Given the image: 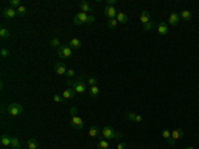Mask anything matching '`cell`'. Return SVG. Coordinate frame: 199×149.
Instances as JSON below:
<instances>
[{"instance_id":"4316f807","label":"cell","mask_w":199,"mask_h":149,"mask_svg":"<svg viewBox=\"0 0 199 149\" xmlns=\"http://www.w3.org/2000/svg\"><path fill=\"white\" fill-rule=\"evenodd\" d=\"M27 147H28V149H39V144L35 139H29L27 143Z\"/></svg>"},{"instance_id":"9c48e42d","label":"cell","mask_w":199,"mask_h":149,"mask_svg":"<svg viewBox=\"0 0 199 149\" xmlns=\"http://www.w3.org/2000/svg\"><path fill=\"white\" fill-rule=\"evenodd\" d=\"M117 9H115V7H112V5H106L104 8V15L106 17H109V19H115V16H117Z\"/></svg>"},{"instance_id":"d6986e66","label":"cell","mask_w":199,"mask_h":149,"mask_svg":"<svg viewBox=\"0 0 199 149\" xmlns=\"http://www.w3.org/2000/svg\"><path fill=\"white\" fill-rule=\"evenodd\" d=\"M88 133H89V136H90V137H93V139H94V137H100V136H101V130H100V128H98L97 125L90 126Z\"/></svg>"},{"instance_id":"d6a6232c","label":"cell","mask_w":199,"mask_h":149,"mask_svg":"<svg viewBox=\"0 0 199 149\" xmlns=\"http://www.w3.org/2000/svg\"><path fill=\"white\" fill-rule=\"evenodd\" d=\"M53 100H55L56 103H65V99L63 97V94H59V93L53 94Z\"/></svg>"},{"instance_id":"e575fe53","label":"cell","mask_w":199,"mask_h":149,"mask_svg":"<svg viewBox=\"0 0 199 149\" xmlns=\"http://www.w3.org/2000/svg\"><path fill=\"white\" fill-rule=\"evenodd\" d=\"M67 76H68V77H73V76H76L74 69H68L67 71Z\"/></svg>"},{"instance_id":"83f0119b","label":"cell","mask_w":199,"mask_h":149,"mask_svg":"<svg viewBox=\"0 0 199 149\" xmlns=\"http://www.w3.org/2000/svg\"><path fill=\"white\" fill-rule=\"evenodd\" d=\"M16 12H17V15L19 16H25L27 15V12H28V9H27V7L25 5H20L19 8L16 9Z\"/></svg>"},{"instance_id":"d4e9b609","label":"cell","mask_w":199,"mask_h":149,"mask_svg":"<svg viewBox=\"0 0 199 149\" xmlns=\"http://www.w3.org/2000/svg\"><path fill=\"white\" fill-rule=\"evenodd\" d=\"M97 149H109V143H108V140H100L98 143H97Z\"/></svg>"},{"instance_id":"1f68e13d","label":"cell","mask_w":199,"mask_h":149,"mask_svg":"<svg viewBox=\"0 0 199 149\" xmlns=\"http://www.w3.org/2000/svg\"><path fill=\"white\" fill-rule=\"evenodd\" d=\"M9 55H11V52H9V49H8V48L3 47V48L0 49V56H2L3 59H5V57H9Z\"/></svg>"},{"instance_id":"277c9868","label":"cell","mask_w":199,"mask_h":149,"mask_svg":"<svg viewBox=\"0 0 199 149\" xmlns=\"http://www.w3.org/2000/svg\"><path fill=\"white\" fill-rule=\"evenodd\" d=\"M68 85L72 87V89L74 90L76 93L82 94L86 92V85L84 81H80V80H76V81H72V80H68Z\"/></svg>"},{"instance_id":"f546056e","label":"cell","mask_w":199,"mask_h":149,"mask_svg":"<svg viewBox=\"0 0 199 149\" xmlns=\"http://www.w3.org/2000/svg\"><path fill=\"white\" fill-rule=\"evenodd\" d=\"M20 5H23L21 4V0H9V7H12V8L17 9Z\"/></svg>"},{"instance_id":"ac0fdd59","label":"cell","mask_w":199,"mask_h":149,"mask_svg":"<svg viewBox=\"0 0 199 149\" xmlns=\"http://www.w3.org/2000/svg\"><path fill=\"white\" fill-rule=\"evenodd\" d=\"M179 16H180V19L184 20V21H190L191 17H193V12L189 9H183L179 12Z\"/></svg>"},{"instance_id":"8d00e7d4","label":"cell","mask_w":199,"mask_h":149,"mask_svg":"<svg viewBox=\"0 0 199 149\" xmlns=\"http://www.w3.org/2000/svg\"><path fill=\"white\" fill-rule=\"evenodd\" d=\"M96 21V17L93 15H89V19H88V24H93Z\"/></svg>"},{"instance_id":"836d02e7","label":"cell","mask_w":199,"mask_h":149,"mask_svg":"<svg viewBox=\"0 0 199 149\" xmlns=\"http://www.w3.org/2000/svg\"><path fill=\"white\" fill-rule=\"evenodd\" d=\"M162 137H163V139H166L167 141H170V139H171V130L165 129L163 132H162Z\"/></svg>"},{"instance_id":"74e56055","label":"cell","mask_w":199,"mask_h":149,"mask_svg":"<svg viewBox=\"0 0 199 149\" xmlns=\"http://www.w3.org/2000/svg\"><path fill=\"white\" fill-rule=\"evenodd\" d=\"M115 4H117V0H108V5H112V7H114Z\"/></svg>"},{"instance_id":"52a82bcc","label":"cell","mask_w":199,"mask_h":149,"mask_svg":"<svg viewBox=\"0 0 199 149\" xmlns=\"http://www.w3.org/2000/svg\"><path fill=\"white\" fill-rule=\"evenodd\" d=\"M183 136H184V132H183L182 129H179V128L173 129V130H171V139H170V141H167L169 145H174L175 141L179 140V139H182Z\"/></svg>"},{"instance_id":"603a6c76","label":"cell","mask_w":199,"mask_h":149,"mask_svg":"<svg viewBox=\"0 0 199 149\" xmlns=\"http://www.w3.org/2000/svg\"><path fill=\"white\" fill-rule=\"evenodd\" d=\"M9 36H11V34H9V31L7 30L5 27H2V28H0V37H2L3 40L9 39Z\"/></svg>"},{"instance_id":"f1b7e54d","label":"cell","mask_w":199,"mask_h":149,"mask_svg":"<svg viewBox=\"0 0 199 149\" xmlns=\"http://www.w3.org/2000/svg\"><path fill=\"white\" fill-rule=\"evenodd\" d=\"M154 27H155V23H154L153 20H151V21H149L147 24H143V31H145V32H149V31L153 30Z\"/></svg>"},{"instance_id":"2e32d148","label":"cell","mask_w":199,"mask_h":149,"mask_svg":"<svg viewBox=\"0 0 199 149\" xmlns=\"http://www.w3.org/2000/svg\"><path fill=\"white\" fill-rule=\"evenodd\" d=\"M139 21H141L142 24H147L149 21H151V15H150L149 11H142V12H141Z\"/></svg>"},{"instance_id":"30bf717a","label":"cell","mask_w":199,"mask_h":149,"mask_svg":"<svg viewBox=\"0 0 199 149\" xmlns=\"http://www.w3.org/2000/svg\"><path fill=\"white\" fill-rule=\"evenodd\" d=\"M157 32L161 36H165V35H167L169 34V27H167V24L165 23V21H159L158 25H157Z\"/></svg>"},{"instance_id":"d590c367","label":"cell","mask_w":199,"mask_h":149,"mask_svg":"<svg viewBox=\"0 0 199 149\" xmlns=\"http://www.w3.org/2000/svg\"><path fill=\"white\" fill-rule=\"evenodd\" d=\"M126 148H128V144L126 143H119L117 145V149H126Z\"/></svg>"},{"instance_id":"8992f818","label":"cell","mask_w":199,"mask_h":149,"mask_svg":"<svg viewBox=\"0 0 199 149\" xmlns=\"http://www.w3.org/2000/svg\"><path fill=\"white\" fill-rule=\"evenodd\" d=\"M88 19H89V15L88 13H84L80 11L78 13H76L74 17H73V23L76 25H82V24H88Z\"/></svg>"},{"instance_id":"e0dca14e","label":"cell","mask_w":199,"mask_h":149,"mask_svg":"<svg viewBox=\"0 0 199 149\" xmlns=\"http://www.w3.org/2000/svg\"><path fill=\"white\" fill-rule=\"evenodd\" d=\"M126 119L129 120V121H134V122H141L143 120V117L141 115H137L134 112H130V113L126 115Z\"/></svg>"},{"instance_id":"4fadbf2b","label":"cell","mask_w":199,"mask_h":149,"mask_svg":"<svg viewBox=\"0 0 199 149\" xmlns=\"http://www.w3.org/2000/svg\"><path fill=\"white\" fill-rule=\"evenodd\" d=\"M67 67H65V64L63 63H56L55 64V72L57 75H60V76H63V75H67Z\"/></svg>"},{"instance_id":"5bb4252c","label":"cell","mask_w":199,"mask_h":149,"mask_svg":"<svg viewBox=\"0 0 199 149\" xmlns=\"http://www.w3.org/2000/svg\"><path fill=\"white\" fill-rule=\"evenodd\" d=\"M80 9H81V12H84V13H89L93 11V8H92V5L89 4L88 2H85V0H82L81 3H80Z\"/></svg>"},{"instance_id":"4dcf8cb0","label":"cell","mask_w":199,"mask_h":149,"mask_svg":"<svg viewBox=\"0 0 199 149\" xmlns=\"http://www.w3.org/2000/svg\"><path fill=\"white\" fill-rule=\"evenodd\" d=\"M119 23L117 21V19H109V21H108V28H110V30H114L115 27H117Z\"/></svg>"},{"instance_id":"8fae6325","label":"cell","mask_w":199,"mask_h":149,"mask_svg":"<svg viewBox=\"0 0 199 149\" xmlns=\"http://www.w3.org/2000/svg\"><path fill=\"white\" fill-rule=\"evenodd\" d=\"M179 20H180L179 13L173 12V13H170V16H169V20H167V21H169V24H170V25H173V27H175V25H178Z\"/></svg>"},{"instance_id":"ffe728a7","label":"cell","mask_w":199,"mask_h":149,"mask_svg":"<svg viewBox=\"0 0 199 149\" xmlns=\"http://www.w3.org/2000/svg\"><path fill=\"white\" fill-rule=\"evenodd\" d=\"M74 94H76V92L72 88H67L63 92V97L65 100H70V99H74Z\"/></svg>"},{"instance_id":"5b68a950","label":"cell","mask_w":199,"mask_h":149,"mask_svg":"<svg viewBox=\"0 0 199 149\" xmlns=\"http://www.w3.org/2000/svg\"><path fill=\"white\" fill-rule=\"evenodd\" d=\"M57 56H59L61 60L69 59V57L72 56V48L68 44H63L59 49H57Z\"/></svg>"},{"instance_id":"ba28073f","label":"cell","mask_w":199,"mask_h":149,"mask_svg":"<svg viewBox=\"0 0 199 149\" xmlns=\"http://www.w3.org/2000/svg\"><path fill=\"white\" fill-rule=\"evenodd\" d=\"M3 17L7 20H9V19H15V17L17 16V12H16V9L15 8H12V7H7V8L3 9Z\"/></svg>"},{"instance_id":"6da1fadb","label":"cell","mask_w":199,"mask_h":149,"mask_svg":"<svg viewBox=\"0 0 199 149\" xmlns=\"http://www.w3.org/2000/svg\"><path fill=\"white\" fill-rule=\"evenodd\" d=\"M101 136H102L105 140H118L122 137V134L115 132L114 128H112L110 125H105L102 130H101Z\"/></svg>"},{"instance_id":"7402d4cb","label":"cell","mask_w":199,"mask_h":149,"mask_svg":"<svg viewBox=\"0 0 199 149\" xmlns=\"http://www.w3.org/2000/svg\"><path fill=\"white\" fill-rule=\"evenodd\" d=\"M89 94H90V97H98V94H100V88H98L97 85L90 87V88H89Z\"/></svg>"},{"instance_id":"9a60e30c","label":"cell","mask_w":199,"mask_h":149,"mask_svg":"<svg viewBox=\"0 0 199 149\" xmlns=\"http://www.w3.org/2000/svg\"><path fill=\"white\" fill-rule=\"evenodd\" d=\"M68 45H69L72 49L78 51V49H81L82 43L80 41V39H77V37H73V39H70V40H69V44H68Z\"/></svg>"},{"instance_id":"f35d334b","label":"cell","mask_w":199,"mask_h":149,"mask_svg":"<svg viewBox=\"0 0 199 149\" xmlns=\"http://www.w3.org/2000/svg\"><path fill=\"white\" fill-rule=\"evenodd\" d=\"M186 149H195V148H193V147H187Z\"/></svg>"},{"instance_id":"cb8c5ba5","label":"cell","mask_w":199,"mask_h":149,"mask_svg":"<svg viewBox=\"0 0 199 149\" xmlns=\"http://www.w3.org/2000/svg\"><path fill=\"white\" fill-rule=\"evenodd\" d=\"M21 143L19 137H12V143H11V149H20Z\"/></svg>"},{"instance_id":"484cf974","label":"cell","mask_w":199,"mask_h":149,"mask_svg":"<svg viewBox=\"0 0 199 149\" xmlns=\"http://www.w3.org/2000/svg\"><path fill=\"white\" fill-rule=\"evenodd\" d=\"M49 44H50V47H53V48H57V49H59L60 47H61V41H60L59 37H53V39H50Z\"/></svg>"},{"instance_id":"44dd1931","label":"cell","mask_w":199,"mask_h":149,"mask_svg":"<svg viewBox=\"0 0 199 149\" xmlns=\"http://www.w3.org/2000/svg\"><path fill=\"white\" fill-rule=\"evenodd\" d=\"M115 19H117V21L119 24H125V23H128V15L124 12H118L117 13V16H115Z\"/></svg>"},{"instance_id":"3957f363","label":"cell","mask_w":199,"mask_h":149,"mask_svg":"<svg viewBox=\"0 0 199 149\" xmlns=\"http://www.w3.org/2000/svg\"><path fill=\"white\" fill-rule=\"evenodd\" d=\"M76 112H77V109H76L74 107L70 108V115H72L70 124H72V126H73L74 129H82V128H84V120H82L81 117H78V116L76 115Z\"/></svg>"},{"instance_id":"7a4b0ae2","label":"cell","mask_w":199,"mask_h":149,"mask_svg":"<svg viewBox=\"0 0 199 149\" xmlns=\"http://www.w3.org/2000/svg\"><path fill=\"white\" fill-rule=\"evenodd\" d=\"M3 112L8 113L9 116L16 117V116H19V115L23 113V105L19 104V103H11V104L5 105V107L3 108Z\"/></svg>"},{"instance_id":"7c38bea8","label":"cell","mask_w":199,"mask_h":149,"mask_svg":"<svg viewBox=\"0 0 199 149\" xmlns=\"http://www.w3.org/2000/svg\"><path fill=\"white\" fill-rule=\"evenodd\" d=\"M11 143H12V137H11L9 134H2V136H0V144H2L3 147L8 148V147H11Z\"/></svg>"}]
</instances>
